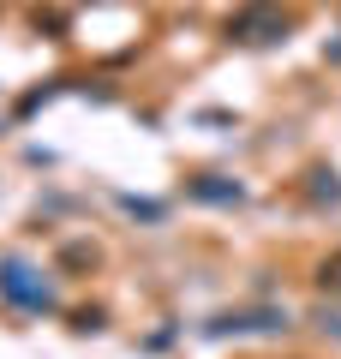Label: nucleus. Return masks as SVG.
Returning a JSON list of instances; mask_svg holds the SVG:
<instances>
[{
    "instance_id": "nucleus-1",
    "label": "nucleus",
    "mask_w": 341,
    "mask_h": 359,
    "mask_svg": "<svg viewBox=\"0 0 341 359\" xmlns=\"http://www.w3.org/2000/svg\"><path fill=\"white\" fill-rule=\"evenodd\" d=\"M0 294L13 299V306H25V311H48V306H54L48 282H36V269H25L18 257H6V264H0Z\"/></svg>"
},
{
    "instance_id": "nucleus-4",
    "label": "nucleus",
    "mask_w": 341,
    "mask_h": 359,
    "mask_svg": "<svg viewBox=\"0 0 341 359\" xmlns=\"http://www.w3.org/2000/svg\"><path fill=\"white\" fill-rule=\"evenodd\" d=\"M312 192H317V198H329V204H341V180H335V174H317Z\"/></svg>"
},
{
    "instance_id": "nucleus-7",
    "label": "nucleus",
    "mask_w": 341,
    "mask_h": 359,
    "mask_svg": "<svg viewBox=\"0 0 341 359\" xmlns=\"http://www.w3.org/2000/svg\"><path fill=\"white\" fill-rule=\"evenodd\" d=\"M329 60H341V42H329Z\"/></svg>"
},
{
    "instance_id": "nucleus-2",
    "label": "nucleus",
    "mask_w": 341,
    "mask_h": 359,
    "mask_svg": "<svg viewBox=\"0 0 341 359\" xmlns=\"http://www.w3.org/2000/svg\"><path fill=\"white\" fill-rule=\"evenodd\" d=\"M281 18H269V13H252V18H240V25H227V36H240V42H269V36H281Z\"/></svg>"
},
{
    "instance_id": "nucleus-3",
    "label": "nucleus",
    "mask_w": 341,
    "mask_h": 359,
    "mask_svg": "<svg viewBox=\"0 0 341 359\" xmlns=\"http://www.w3.org/2000/svg\"><path fill=\"white\" fill-rule=\"evenodd\" d=\"M192 198H203V204H240V186L222 180V174H203V180H192Z\"/></svg>"
},
{
    "instance_id": "nucleus-6",
    "label": "nucleus",
    "mask_w": 341,
    "mask_h": 359,
    "mask_svg": "<svg viewBox=\"0 0 341 359\" xmlns=\"http://www.w3.org/2000/svg\"><path fill=\"white\" fill-rule=\"evenodd\" d=\"M323 330H329V335H341V318H323Z\"/></svg>"
},
{
    "instance_id": "nucleus-5",
    "label": "nucleus",
    "mask_w": 341,
    "mask_h": 359,
    "mask_svg": "<svg viewBox=\"0 0 341 359\" xmlns=\"http://www.w3.org/2000/svg\"><path fill=\"white\" fill-rule=\"evenodd\" d=\"M323 287H329V294H341V257H335V264H323Z\"/></svg>"
}]
</instances>
